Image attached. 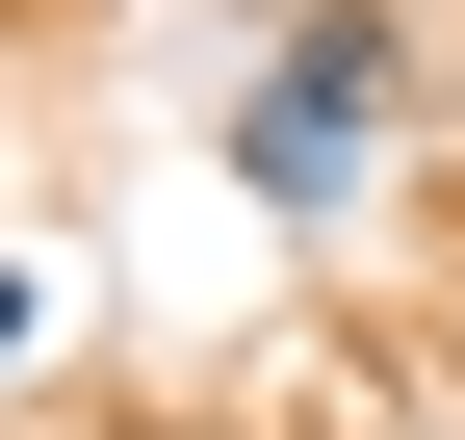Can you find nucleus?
Instances as JSON below:
<instances>
[{"label":"nucleus","mask_w":465,"mask_h":440,"mask_svg":"<svg viewBox=\"0 0 465 440\" xmlns=\"http://www.w3.org/2000/svg\"><path fill=\"white\" fill-rule=\"evenodd\" d=\"M362 130H388V26H362V0H311V26L232 78V182H259V207H336V182H362Z\"/></svg>","instance_id":"1"},{"label":"nucleus","mask_w":465,"mask_h":440,"mask_svg":"<svg viewBox=\"0 0 465 440\" xmlns=\"http://www.w3.org/2000/svg\"><path fill=\"white\" fill-rule=\"evenodd\" d=\"M0 363H26V259H0Z\"/></svg>","instance_id":"2"}]
</instances>
